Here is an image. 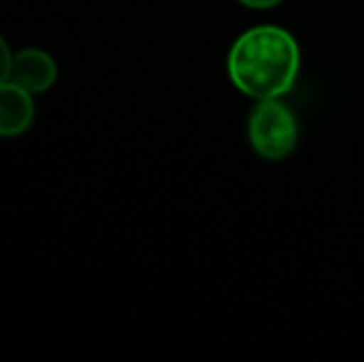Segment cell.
I'll return each mask as SVG.
<instances>
[{"instance_id":"cell-5","label":"cell","mask_w":364,"mask_h":362,"mask_svg":"<svg viewBox=\"0 0 364 362\" xmlns=\"http://www.w3.org/2000/svg\"><path fill=\"white\" fill-rule=\"evenodd\" d=\"M10 65H13V53H10L8 43H5L3 35H0V85L8 82V78H10Z\"/></svg>"},{"instance_id":"cell-2","label":"cell","mask_w":364,"mask_h":362,"mask_svg":"<svg viewBox=\"0 0 364 362\" xmlns=\"http://www.w3.org/2000/svg\"><path fill=\"white\" fill-rule=\"evenodd\" d=\"M297 119L283 97L260 100L248 117V139L258 156L268 161H280L290 156L297 147Z\"/></svg>"},{"instance_id":"cell-3","label":"cell","mask_w":364,"mask_h":362,"mask_svg":"<svg viewBox=\"0 0 364 362\" xmlns=\"http://www.w3.org/2000/svg\"><path fill=\"white\" fill-rule=\"evenodd\" d=\"M10 82L20 85L23 90H28L30 95H40L48 92L58 80V65L50 58L45 50H20L18 55H13V65H10Z\"/></svg>"},{"instance_id":"cell-1","label":"cell","mask_w":364,"mask_h":362,"mask_svg":"<svg viewBox=\"0 0 364 362\" xmlns=\"http://www.w3.org/2000/svg\"><path fill=\"white\" fill-rule=\"evenodd\" d=\"M300 75V48L278 25H258L240 35L228 53V78L253 100L285 97Z\"/></svg>"},{"instance_id":"cell-6","label":"cell","mask_w":364,"mask_h":362,"mask_svg":"<svg viewBox=\"0 0 364 362\" xmlns=\"http://www.w3.org/2000/svg\"><path fill=\"white\" fill-rule=\"evenodd\" d=\"M238 3L245 5V8H253V10H268V8L280 5L283 0H238Z\"/></svg>"},{"instance_id":"cell-4","label":"cell","mask_w":364,"mask_h":362,"mask_svg":"<svg viewBox=\"0 0 364 362\" xmlns=\"http://www.w3.org/2000/svg\"><path fill=\"white\" fill-rule=\"evenodd\" d=\"M35 119L33 95L15 82L0 85V137H18Z\"/></svg>"}]
</instances>
